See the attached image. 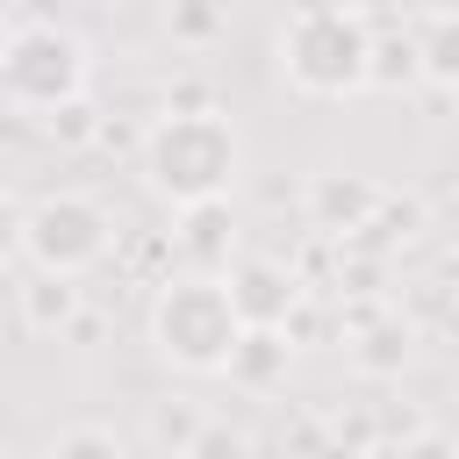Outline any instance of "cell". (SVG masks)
<instances>
[{"instance_id":"cell-1","label":"cell","mask_w":459,"mask_h":459,"mask_svg":"<svg viewBox=\"0 0 459 459\" xmlns=\"http://www.w3.org/2000/svg\"><path fill=\"white\" fill-rule=\"evenodd\" d=\"M136 165H143V186L158 201H172L179 215H194V208H215V201L237 194V179H244V136H237V122L222 108H172V115L151 122Z\"/></svg>"},{"instance_id":"cell-2","label":"cell","mask_w":459,"mask_h":459,"mask_svg":"<svg viewBox=\"0 0 459 459\" xmlns=\"http://www.w3.org/2000/svg\"><path fill=\"white\" fill-rule=\"evenodd\" d=\"M373 50H380V29L359 7H294L273 29V65L308 100L366 93L373 86Z\"/></svg>"},{"instance_id":"cell-3","label":"cell","mask_w":459,"mask_h":459,"mask_svg":"<svg viewBox=\"0 0 459 459\" xmlns=\"http://www.w3.org/2000/svg\"><path fill=\"white\" fill-rule=\"evenodd\" d=\"M244 337H251V330H244L230 287L208 280V273L165 280L158 301H151V344H158V359L179 366V373H230L237 351H244Z\"/></svg>"},{"instance_id":"cell-4","label":"cell","mask_w":459,"mask_h":459,"mask_svg":"<svg viewBox=\"0 0 459 459\" xmlns=\"http://www.w3.org/2000/svg\"><path fill=\"white\" fill-rule=\"evenodd\" d=\"M86 43L57 22H36V14H14L7 22V43H0V93L7 108L22 115H57L72 100H86Z\"/></svg>"},{"instance_id":"cell-5","label":"cell","mask_w":459,"mask_h":459,"mask_svg":"<svg viewBox=\"0 0 459 459\" xmlns=\"http://www.w3.org/2000/svg\"><path fill=\"white\" fill-rule=\"evenodd\" d=\"M115 244V222L100 201L86 194H43L29 215H22V258L43 273V280H79L108 258Z\"/></svg>"},{"instance_id":"cell-6","label":"cell","mask_w":459,"mask_h":459,"mask_svg":"<svg viewBox=\"0 0 459 459\" xmlns=\"http://www.w3.org/2000/svg\"><path fill=\"white\" fill-rule=\"evenodd\" d=\"M222 287H230V301H237V316H244V330H280L287 316H294V301H301V280H294V265H280V258H230V273H222Z\"/></svg>"},{"instance_id":"cell-7","label":"cell","mask_w":459,"mask_h":459,"mask_svg":"<svg viewBox=\"0 0 459 459\" xmlns=\"http://www.w3.org/2000/svg\"><path fill=\"white\" fill-rule=\"evenodd\" d=\"M373 208H380V186H373L366 172H316V179H308V222L330 230V237L366 230Z\"/></svg>"},{"instance_id":"cell-8","label":"cell","mask_w":459,"mask_h":459,"mask_svg":"<svg viewBox=\"0 0 459 459\" xmlns=\"http://www.w3.org/2000/svg\"><path fill=\"white\" fill-rule=\"evenodd\" d=\"M416 57H423V79L430 86H452L459 93V14H423L416 22Z\"/></svg>"},{"instance_id":"cell-9","label":"cell","mask_w":459,"mask_h":459,"mask_svg":"<svg viewBox=\"0 0 459 459\" xmlns=\"http://www.w3.org/2000/svg\"><path fill=\"white\" fill-rule=\"evenodd\" d=\"M351 359H359V373H402V366H409V323H402V316L366 323L359 344H351Z\"/></svg>"},{"instance_id":"cell-10","label":"cell","mask_w":459,"mask_h":459,"mask_svg":"<svg viewBox=\"0 0 459 459\" xmlns=\"http://www.w3.org/2000/svg\"><path fill=\"white\" fill-rule=\"evenodd\" d=\"M280 373H287V337H280V330H251L244 351H237V366H230V380H244V387H273Z\"/></svg>"},{"instance_id":"cell-11","label":"cell","mask_w":459,"mask_h":459,"mask_svg":"<svg viewBox=\"0 0 459 459\" xmlns=\"http://www.w3.org/2000/svg\"><path fill=\"white\" fill-rule=\"evenodd\" d=\"M72 301H79L72 280H43V273H36V280L22 287V316H29V330H57V323L72 316Z\"/></svg>"},{"instance_id":"cell-12","label":"cell","mask_w":459,"mask_h":459,"mask_svg":"<svg viewBox=\"0 0 459 459\" xmlns=\"http://www.w3.org/2000/svg\"><path fill=\"white\" fill-rule=\"evenodd\" d=\"M43 459H129L122 452V437L115 430H100V423H72V430H57L50 437V452Z\"/></svg>"},{"instance_id":"cell-13","label":"cell","mask_w":459,"mask_h":459,"mask_svg":"<svg viewBox=\"0 0 459 459\" xmlns=\"http://www.w3.org/2000/svg\"><path fill=\"white\" fill-rule=\"evenodd\" d=\"M409 79H423V57H416V29H409L402 43H380V50H373V86H409Z\"/></svg>"},{"instance_id":"cell-14","label":"cell","mask_w":459,"mask_h":459,"mask_svg":"<svg viewBox=\"0 0 459 459\" xmlns=\"http://www.w3.org/2000/svg\"><path fill=\"white\" fill-rule=\"evenodd\" d=\"M186 251L230 258V201H215V208H194V215H186Z\"/></svg>"},{"instance_id":"cell-15","label":"cell","mask_w":459,"mask_h":459,"mask_svg":"<svg viewBox=\"0 0 459 459\" xmlns=\"http://www.w3.org/2000/svg\"><path fill=\"white\" fill-rule=\"evenodd\" d=\"M186 459H244V437H237V430H222V423H201V430H194V445H186Z\"/></svg>"},{"instance_id":"cell-16","label":"cell","mask_w":459,"mask_h":459,"mask_svg":"<svg viewBox=\"0 0 459 459\" xmlns=\"http://www.w3.org/2000/svg\"><path fill=\"white\" fill-rule=\"evenodd\" d=\"M43 129H50L57 143H79V136H93V108H86V100H72V108H57Z\"/></svg>"},{"instance_id":"cell-17","label":"cell","mask_w":459,"mask_h":459,"mask_svg":"<svg viewBox=\"0 0 459 459\" xmlns=\"http://www.w3.org/2000/svg\"><path fill=\"white\" fill-rule=\"evenodd\" d=\"M402 459H459V437H445V430H416V437L402 445Z\"/></svg>"}]
</instances>
